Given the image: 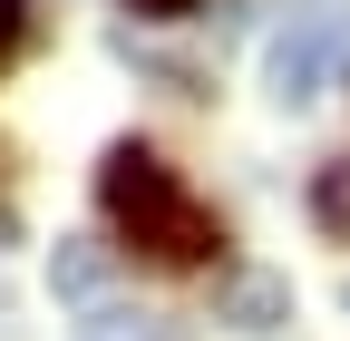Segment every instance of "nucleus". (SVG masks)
I'll use <instances>...</instances> for the list:
<instances>
[{
  "label": "nucleus",
  "mask_w": 350,
  "mask_h": 341,
  "mask_svg": "<svg viewBox=\"0 0 350 341\" xmlns=\"http://www.w3.org/2000/svg\"><path fill=\"white\" fill-rule=\"evenodd\" d=\"M98 205H107V225L146 253V264H204L214 253V215L175 186V166L156 156V147H107V166H98Z\"/></svg>",
  "instance_id": "obj_1"
},
{
  "label": "nucleus",
  "mask_w": 350,
  "mask_h": 341,
  "mask_svg": "<svg viewBox=\"0 0 350 341\" xmlns=\"http://www.w3.org/2000/svg\"><path fill=\"white\" fill-rule=\"evenodd\" d=\"M262 78H273L282 108L331 98L350 78V10H340V0H301V10L282 20V39H273V59H262Z\"/></svg>",
  "instance_id": "obj_2"
},
{
  "label": "nucleus",
  "mask_w": 350,
  "mask_h": 341,
  "mask_svg": "<svg viewBox=\"0 0 350 341\" xmlns=\"http://www.w3.org/2000/svg\"><path fill=\"white\" fill-rule=\"evenodd\" d=\"M234 322H243V331H282V283H273V273H243V283H234Z\"/></svg>",
  "instance_id": "obj_3"
},
{
  "label": "nucleus",
  "mask_w": 350,
  "mask_h": 341,
  "mask_svg": "<svg viewBox=\"0 0 350 341\" xmlns=\"http://www.w3.org/2000/svg\"><path fill=\"white\" fill-rule=\"evenodd\" d=\"M78 341H175V322H156V312H88Z\"/></svg>",
  "instance_id": "obj_4"
},
{
  "label": "nucleus",
  "mask_w": 350,
  "mask_h": 341,
  "mask_svg": "<svg viewBox=\"0 0 350 341\" xmlns=\"http://www.w3.org/2000/svg\"><path fill=\"white\" fill-rule=\"evenodd\" d=\"M312 215L331 234H350V166H321V186H312Z\"/></svg>",
  "instance_id": "obj_5"
},
{
  "label": "nucleus",
  "mask_w": 350,
  "mask_h": 341,
  "mask_svg": "<svg viewBox=\"0 0 350 341\" xmlns=\"http://www.w3.org/2000/svg\"><path fill=\"white\" fill-rule=\"evenodd\" d=\"M29 49V0H0V59Z\"/></svg>",
  "instance_id": "obj_6"
},
{
  "label": "nucleus",
  "mask_w": 350,
  "mask_h": 341,
  "mask_svg": "<svg viewBox=\"0 0 350 341\" xmlns=\"http://www.w3.org/2000/svg\"><path fill=\"white\" fill-rule=\"evenodd\" d=\"M98 273H107L98 253H59V292H98Z\"/></svg>",
  "instance_id": "obj_7"
},
{
  "label": "nucleus",
  "mask_w": 350,
  "mask_h": 341,
  "mask_svg": "<svg viewBox=\"0 0 350 341\" xmlns=\"http://www.w3.org/2000/svg\"><path fill=\"white\" fill-rule=\"evenodd\" d=\"M137 20H185V10H204V0H126Z\"/></svg>",
  "instance_id": "obj_8"
}]
</instances>
